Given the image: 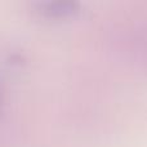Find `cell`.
<instances>
[{
    "label": "cell",
    "instance_id": "obj_2",
    "mask_svg": "<svg viewBox=\"0 0 147 147\" xmlns=\"http://www.w3.org/2000/svg\"><path fill=\"white\" fill-rule=\"evenodd\" d=\"M1 101H3V96H1V89H0V110H1Z\"/></svg>",
    "mask_w": 147,
    "mask_h": 147
},
{
    "label": "cell",
    "instance_id": "obj_1",
    "mask_svg": "<svg viewBox=\"0 0 147 147\" xmlns=\"http://www.w3.org/2000/svg\"><path fill=\"white\" fill-rule=\"evenodd\" d=\"M43 13L52 17H62V16H70L78 12L79 4L76 1L70 0H57V1H49L43 5Z\"/></svg>",
    "mask_w": 147,
    "mask_h": 147
}]
</instances>
